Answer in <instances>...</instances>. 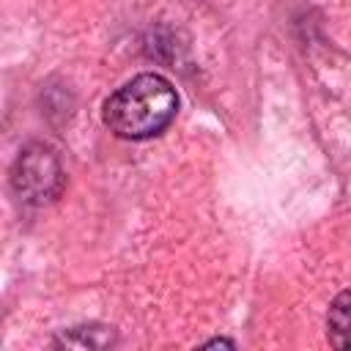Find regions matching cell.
Masks as SVG:
<instances>
[{
  "mask_svg": "<svg viewBox=\"0 0 351 351\" xmlns=\"http://www.w3.org/2000/svg\"><path fill=\"white\" fill-rule=\"evenodd\" d=\"M178 112L176 88L159 74H137L104 101V126L123 140H148L162 134Z\"/></svg>",
  "mask_w": 351,
  "mask_h": 351,
  "instance_id": "6da1fadb",
  "label": "cell"
},
{
  "mask_svg": "<svg viewBox=\"0 0 351 351\" xmlns=\"http://www.w3.org/2000/svg\"><path fill=\"white\" fill-rule=\"evenodd\" d=\"M63 184H66L63 165L49 145L33 143L25 151H19L11 167V189L25 206L52 203L63 192Z\"/></svg>",
  "mask_w": 351,
  "mask_h": 351,
  "instance_id": "7a4b0ae2",
  "label": "cell"
},
{
  "mask_svg": "<svg viewBox=\"0 0 351 351\" xmlns=\"http://www.w3.org/2000/svg\"><path fill=\"white\" fill-rule=\"evenodd\" d=\"M326 337L335 348H351V288L332 299L326 313Z\"/></svg>",
  "mask_w": 351,
  "mask_h": 351,
  "instance_id": "3957f363",
  "label": "cell"
},
{
  "mask_svg": "<svg viewBox=\"0 0 351 351\" xmlns=\"http://www.w3.org/2000/svg\"><path fill=\"white\" fill-rule=\"evenodd\" d=\"M115 343V335L110 326H71L69 332H63L55 346H71V348H107Z\"/></svg>",
  "mask_w": 351,
  "mask_h": 351,
  "instance_id": "277c9868",
  "label": "cell"
},
{
  "mask_svg": "<svg viewBox=\"0 0 351 351\" xmlns=\"http://www.w3.org/2000/svg\"><path fill=\"white\" fill-rule=\"evenodd\" d=\"M206 346H233V340H222V337H219V340H208Z\"/></svg>",
  "mask_w": 351,
  "mask_h": 351,
  "instance_id": "5b68a950",
  "label": "cell"
}]
</instances>
